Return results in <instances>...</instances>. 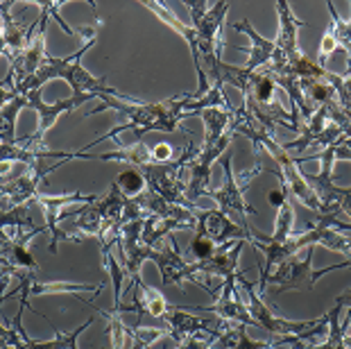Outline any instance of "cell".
Segmentation results:
<instances>
[{"instance_id": "cell-1", "label": "cell", "mask_w": 351, "mask_h": 349, "mask_svg": "<svg viewBox=\"0 0 351 349\" xmlns=\"http://www.w3.org/2000/svg\"><path fill=\"white\" fill-rule=\"evenodd\" d=\"M102 100H104V105L91 109L86 116H95L98 111H104V109H116L118 114H123V118H127V123H123L121 128L111 130L107 136H100L98 141L88 143L86 147L100 143L104 139H116V134H121L125 130H132L134 134H136L138 143H143V136L147 132H175L177 125L186 118V114H202L204 109H211V107H225V111H234L229 107V100L225 91H222V86L218 84H213L211 91L206 93V98H202V100H195L193 95L168 98L163 102H156V105H127V102H123L121 98H114V95H104Z\"/></svg>"}, {"instance_id": "cell-2", "label": "cell", "mask_w": 351, "mask_h": 349, "mask_svg": "<svg viewBox=\"0 0 351 349\" xmlns=\"http://www.w3.org/2000/svg\"><path fill=\"white\" fill-rule=\"evenodd\" d=\"M84 34V46H82L77 53H73L69 57H62V59H55V57H43V62L39 66V71L34 73V77H29L23 86H19V93H27V91H41V86L46 84L48 80H57L62 77L71 84L73 88V98H75L80 105L86 100H93V98H104V95H114V98H127V95H121L116 88H109L104 84L107 77H100L95 80L91 73H86L82 69V57H84L86 50L93 48L95 43V29L93 27H84L82 29Z\"/></svg>"}, {"instance_id": "cell-3", "label": "cell", "mask_w": 351, "mask_h": 349, "mask_svg": "<svg viewBox=\"0 0 351 349\" xmlns=\"http://www.w3.org/2000/svg\"><path fill=\"white\" fill-rule=\"evenodd\" d=\"M199 116L206 125V143L189 166L191 182L186 186V195H189L191 202H195L197 197L204 195L208 182H211V166L222 157L229 141L236 136L234 128H231V111H220L211 107L202 111Z\"/></svg>"}, {"instance_id": "cell-4", "label": "cell", "mask_w": 351, "mask_h": 349, "mask_svg": "<svg viewBox=\"0 0 351 349\" xmlns=\"http://www.w3.org/2000/svg\"><path fill=\"white\" fill-rule=\"evenodd\" d=\"M199 154V147L193 143V139L189 141V145L184 147V152L179 154V159L175 161H152L145 163V166H138L141 173L145 175L147 180V189L154 191L156 195H161L166 202L184 206V209L195 211V206L186 195V186H184V175L189 173L191 161Z\"/></svg>"}, {"instance_id": "cell-5", "label": "cell", "mask_w": 351, "mask_h": 349, "mask_svg": "<svg viewBox=\"0 0 351 349\" xmlns=\"http://www.w3.org/2000/svg\"><path fill=\"white\" fill-rule=\"evenodd\" d=\"M193 23H195V39H197V50H199V62L202 69L206 66V77L213 80V73L220 64V48L225 46V41L220 39V27L229 12V3H215L213 7L206 10V3H189Z\"/></svg>"}, {"instance_id": "cell-6", "label": "cell", "mask_w": 351, "mask_h": 349, "mask_svg": "<svg viewBox=\"0 0 351 349\" xmlns=\"http://www.w3.org/2000/svg\"><path fill=\"white\" fill-rule=\"evenodd\" d=\"M222 170H225V184H222V189H215V191L206 189L204 195L213 197L215 202H218L222 213H238V215H243V227L247 229L250 222H245V215H256L258 211L245 202L243 191L250 186L254 177H256L258 173H263V168H261V161H256V166H254L250 173H245L241 180H236V177H234V168H231V152H227L225 161H222Z\"/></svg>"}, {"instance_id": "cell-7", "label": "cell", "mask_w": 351, "mask_h": 349, "mask_svg": "<svg viewBox=\"0 0 351 349\" xmlns=\"http://www.w3.org/2000/svg\"><path fill=\"white\" fill-rule=\"evenodd\" d=\"M313 256H315V245H308L302 258L290 256L288 261H283L265 279V291L272 284L270 297H279L288 291H313L317 284V277L313 272Z\"/></svg>"}, {"instance_id": "cell-8", "label": "cell", "mask_w": 351, "mask_h": 349, "mask_svg": "<svg viewBox=\"0 0 351 349\" xmlns=\"http://www.w3.org/2000/svg\"><path fill=\"white\" fill-rule=\"evenodd\" d=\"M236 284L243 288L245 295H247V311L250 315L254 317V322L258 326H263L265 331H270L274 338H286V336H300V333L313 329L317 322H290V320H283V317L274 315L270 309H267V304L261 300V295L256 293V286L252 284V281L245 279V274H238Z\"/></svg>"}, {"instance_id": "cell-9", "label": "cell", "mask_w": 351, "mask_h": 349, "mask_svg": "<svg viewBox=\"0 0 351 349\" xmlns=\"http://www.w3.org/2000/svg\"><path fill=\"white\" fill-rule=\"evenodd\" d=\"M150 261H154L156 268H159L163 286L175 284L184 291V281L189 279V281H195L199 288H204V291L211 293V297H218V293H215L211 286L204 284L202 279H197V274H199L197 263L195 261H184V258L179 256L177 245H173V250H170L168 245H163L161 250H152Z\"/></svg>"}, {"instance_id": "cell-10", "label": "cell", "mask_w": 351, "mask_h": 349, "mask_svg": "<svg viewBox=\"0 0 351 349\" xmlns=\"http://www.w3.org/2000/svg\"><path fill=\"white\" fill-rule=\"evenodd\" d=\"M36 202H39L43 206V211H46V227H48V232H52L50 252H52V254H57L59 241L77 243L73 236L62 232V215H64V211L71 209V206H75V204H82V206L93 204V202H98V197H95V195H80V193H71V195H62V197H48V195H43V193H39Z\"/></svg>"}, {"instance_id": "cell-11", "label": "cell", "mask_w": 351, "mask_h": 349, "mask_svg": "<svg viewBox=\"0 0 351 349\" xmlns=\"http://www.w3.org/2000/svg\"><path fill=\"white\" fill-rule=\"evenodd\" d=\"M161 320L168 322V331L177 345H184L186 340L197 336L202 331H213V329H229V320L222 317H199V315H189V309L170 306L166 315Z\"/></svg>"}, {"instance_id": "cell-12", "label": "cell", "mask_w": 351, "mask_h": 349, "mask_svg": "<svg viewBox=\"0 0 351 349\" xmlns=\"http://www.w3.org/2000/svg\"><path fill=\"white\" fill-rule=\"evenodd\" d=\"M197 215V236L211 241L213 245H225L231 239H245L250 241V232L236 222H231L227 218V213H222L220 209H211V211H195Z\"/></svg>"}, {"instance_id": "cell-13", "label": "cell", "mask_w": 351, "mask_h": 349, "mask_svg": "<svg viewBox=\"0 0 351 349\" xmlns=\"http://www.w3.org/2000/svg\"><path fill=\"white\" fill-rule=\"evenodd\" d=\"M123 297H132V306L123 304V306L118 309V313H125V311H136L138 320H136V324H134V329H138V324L143 322V317H163V315H166V311L170 309V304L163 300V295L152 291L150 286H145L141 277L134 281L130 288H125Z\"/></svg>"}, {"instance_id": "cell-14", "label": "cell", "mask_w": 351, "mask_h": 349, "mask_svg": "<svg viewBox=\"0 0 351 349\" xmlns=\"http://www.w3.org/2000/svg\"><path fill=\"white\" fill-rule=\"evenodd\" d=\"M241 274V272H238ZM236 279H225V286H222V291L215 297V304L213 306H191L189 311H197V313H213L222 317V320H234L238 324H256L254 322V317L250 315V311L243 306V300L241 295L236 291Z\"/></svg>"}, {"instance_id": "cell-15", "label": "cell", "mask_w": 351, "mask_h": 349, "mask_svg": "<svg viewBox=\"0 0 351 349\" xmlns=\"http://www.w3.org/2000/svg\"><path fill=\"white\" fill-rule=\"evenodd\" d=\"M145 7H150V10L156 14V16H159L163 23H168V25H173L179 34L184 36L186 41H189V46H191V53H193V62H195V71H197V77H199V86H197V91L195 93H191L193 98L195 100H202L204 98V95L211 91V88H208V80H206V73H204V69H202V62H199V50H197V39H195V29L193 27H186L182 21H179L177 16L170 10H166V7H163L161 3H156V0H145L143 3Z\"/></svg>"}, {"instance_id": "cell-16", "label": "cell", "mask_w": 351, "mask_h": 349, "mask_svg": "<svg viewBox=\"0 0 351 349\" xmlns=\"http://www.w3.org/2000/svg\"><path fill=\"white\" fill-rule=\"evenodd\" d=\"M10 5L12 3H3V5H0V14H3V43H5L3 55L10 57L12 62H14V59L23 55L29 43H32V39H34L32 34H34V29H39L41 21L36 19L34 23L25 29L23 25L16 23V21L10 16Z\"/></svg>"}, {"instance_id": "cell-17", "label": "cell", "mask_w": 351, "mask_h": 349, "mask_svg": "<svg viewBox=\"0 0 351 349\" xmlns=\"http://www.w3.org/2000/svg\"><path fill=\"white\" fill-rule=\"evenodd\" d=\"M245 243H250V241L241 239V241L220 245V248L215 250L213 256L202 258V261H195L197 263V270L204 272V274H211V277H225V279L238 277L236 265H238V256H241Z\"/></svg>"}, {"instance_id": "cell-18", "label": "cell", "mask_w": 351, "mask_h": 349, "mask_svg": "<svg viewBox=\"0 0 351 349\" xmlns=\"http://www.w3.org/2000/svg\"><path fill=\"white\" fill-rule=\"evenodd\" d=\"M234 29H236V32H245L252 39V55H250L247 66H245V71L256 73L261 69H265L267 64H272L274 53H276V43L274 41H267L258 32H254L250 21H238V23H234Z\"/></svg>"}, {"instance_id": "cell-19", "label": "cell", "mask_w": 351, "mask_h": 349, "mask_svg": "<svg viewBox=\"0 0 351 349\" xmlns=\"http://www.w3.org/2000/svg\"><path fill=\"white\" fill-rule=\"evenodd\" d=\"M102 288H104V281L100 286H88V284H71V281H41L39 279H34L32 284H29L27 291L21 295V304L27 309H32L29 306V302H27V297H34V295H55V293H66V295H82V293H102Z\"/></svg>"}, {"instance_id": "cell-20", "label": "cell", "mask_w": 351, "mask_h": 349, "mask_svg": "<svg viewBox=\"0 0 351 349\" xmlns=\"http://www.w3.org/2000/svg\"><path fill=\"white\" fill-rule=\"evenodd\" d=\"M247 324H234L231 329L215 340L213 349H274V343H256L245 333Z\"/></svg>"}, {"instance_id": "cell-21", "label": "cell", "mask_w": 351, "mask_h": 349, "mask_svg": "<svg viewBox=\"0 0 351 349\" xmlns=\"http://www.w3.org/2000/svg\"><path fill=\"white\" fill-rule=\"evenodd\" d=\"M111 186L121 193L125 200H136L147 191V180L138 168L136 170H125V173H121L114 182H111Z\"/></svg>"}, {"instance_id": "cell-22", "label": "cell", "mask_w": 351, "mask_h": 349, "mask_svg": "<svg viewBox=\"0 0 351 349\" xmlns=\"http://www.w3.org/2000/svg\"><path fill=\"white\" fill-rule=\"evenodd\" d=\"M326 7H328V14H331V19H333V23H331L333 39L338 46L345 48L347 59H349V75H351V21H342L338 14H335L333 3H326Z\"/></svg>"}, {"instance_id": "cell-23", "label": "cell", "mask_w": 351, "mask_h": 349, "mask_svg": "<svg viewBox=\"0 0 351 349\" xmlns=\"http://www.w3.org/2000/svg\"><path fill=\"white\" fill-rule=\"evenodd\" d=\"M91 322H93V317H88V320L84 322V324H80L75 331H71V333H62L57 329V326H52L55 329V349H77V338H80V333L84 331V329H88L91 326Z\"/></svg>"}, {"instance_id": "cell-24", "label": "cell", "mask_w": 351, "mask_h": 349, "mask_svg": "<svg viewBox=\"0 0 351 349\" xmlns=\"http://www.w3.org/2000/svg\"><path fill=\"white\" fill-rule=\"evenodd\" d=\"M191 252L197 256V261H202V258H208V256L215 254V245L211 241H206V239H202V236H197L195 243H193V250Z\"/></svg>"}, {"instance_id": "cell-25", "label": "cell", "mask_w": 351, "mask_h": 349, "mask_svg": "<svg viewBox=\"0 0 351 349\" xmlns=\"http://www.w3.org/2000/svg\"><path fill=\"white\" fill-rule=\"evenodd\" d=\"M338 46V43H335V39H333V29L328 27L326 29V34H324V41H322V53H319V59L317 62L324 66V62H326V57L333 53V48Z\"/></svg>"}, {"instance_id": "cell-26", "label": "cell", "mask_w": 351, "mask_h": 349, "mask_svg": "<svg viewBox=\"0 0 351 349\" xmlns=\"http://www.w3.org/2000/svg\"><path fill=\"white\" fill-rule=\"evenodd\" d=\"M335 304H338V306H342V309H351V291H345L342 295H338L335 297Z\"/></svg>"}]
</instances>
